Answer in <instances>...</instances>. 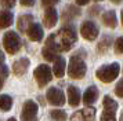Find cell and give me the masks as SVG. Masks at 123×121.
<instances>
[{
    "instance_id": "1",
    "label": "cell",
    "mask_w": 123,
    "mask_h": 121,
    "mask_svg": "<svg viewBox=\"0 0 123 121\" xmlns=\"http://www.w3.org/2000/svg\"><path fill=\"white\" fill-rule=\"evenodd\" d=\"M78 40V34L73 26H64L54 34H50L46 41V47L57 52H65L73 47Z\"/></svg>"
},
{
    "instance_id": "2",
    "label": "cell",
    "mask_w": 123,
    "mask_h": 121,
    "mask_svg": "<svg viewBox=\"0 0 123 121\" xmlns=\"http://www.w3.org/2000/svg\"><path fill=\"white\" fill-rule=\"evenodd\" d=\"M119 72H120L119 63L113 62L111 65H102L100 69H97L95 76H97V78L102 82H111L119 76Z\"/></svg>"
},
{
    "instance_id": "3",
    "label": "cell",
    "mask_w": 123,
    "mask_h": 121,
    "mask_svg": "<svg viewBox=\"0 0 123 121\" xmlns=\"http://www.w3.org/2000/svg\"><path fill=\"white\" fill-rule=\"evenodd\" d=\"M86 63L84 60L79 56L78 54L72 55L71 59H69V66H68V74L72 78H83L86 74Z\"/></svg>"
},
{
    "instance_id": "4",
    "label": "cell",
    "mask_w": 123,
    "mask_h": 121,
    "mask_svg": "<svg viewBox=\"0 0 123 121\" xmlns=\"http://www.w3.org/2000/svg\"><path fill=\"white\" fill-rule=\"evenodd\" d=\"M21 37L14 30H8L3 36V45L8 54H17L21 48Z\"/></svg>"
},
{
    "instance_id": "5",
    "label": "cell",
    "mask_w": 123,
    "mask_h": 121,
    "mask_svg": "<svg viewBox=\"0 0 123 121\" xmlns=\"http://www.w3.org/2000/svg\"><path fill=\"white\" fill-rule=\"evenodd\" d=\"M33 76H35V80L39 84V87H46L53 78V72L47 65H39L35 69Z\"/></svg>"
},
{
    "instance_id": "6",
    "label": "cell",
    "mask_w": 123,
    "mask_h": 121,
    "mask_svg": "<svg viewBox=\"0 0 123 121\" xmlns=\"http://www.w3.org/2000/svg\"><path fill=\"white\" fill-rule=\"evenodd\" d=\"M37 104L35 100H26L22 106V113H21V120L22 121H37Z\"/></svg>"
},
{
    "instance_id": "7",
    "label": "cell",
    "mask_w": 123,
    "mask_h": 121,
    "mask_svg": "<svg viewBox=\"0 0 123 121\" xmlns=\"http://www.w3.org/2000/svg\"><path fill=\"white\" fill-rule=\"evenodd\" d=\"M80 34H82L86 40L93 41V40H95L97 36H98V28H97V25H95L94 22L86 21V22H83L82 26H80Z\"/></svg>"
},
{
    "instance_id": "8",
    "label": "cell",
    "mask_w": 123,
    "mask_h": 121,
    "mask_svg": "<svg viewBox=\"0 0 123 121\" xmlns=\"http://www.w3.org/2000/svg\"><path fill=\"white\" fill-rule=\"evenodd\" d=\"M94 120H95V109L94 107L80 109L71 116V121H94Z\"/></svg>"
},
{
    "instance_id": "9",
    "label": "cell",
    "mask_w": 123,
    "mask_h": 121,
    "mask_svg": "<svg viewBox=\"0 0 123 121\" xmlns=\"http://www.w3.org/2000/svg\"><path fill=\"white\" fill-rule=\"evenodd\" d=\"M47 99L54 106H62V104L65 103V95H64V92L60 88H57V87L49 88V91H47Z\"/></svg>"
},
{
    "instance_id": "10",
    "label": "cell",
    "mask_w": 123,
    "mask_h": 121,
    "mask_svg": "<svg viewBox=\"0 0 123 121\" xmlns=\"http://www.w3.org/2000/svg\"><path fill=\"white\" fill-rule=\"evenodd\" d=\"M26 33H28L29 38L32 41H42V38H43V28L40 26L39 23L32 22L29 25V28L26 29Z\"/></svg>"
},
{
    "instance_id": "11",
    "label": "cell",
    "mask_w": 123,
    "mask_h": 121,
    "mask_svg": "<svg viewBox=\"0 0 123 121\" xmlns=\"http://www.w3.org/2000/svg\"><path fill=\"white\" fill-rule=\"evenodd\" d=\"M57 21H58V14H57V10L54 7H47L44 10V26L46 28H53L55 26Z\"/></svg>"
},
{
    "instance_id": "12",
    "label": "cell",
    "mask_w": 123,
    "mask_h": 121,
    "mask_svg": "<svg viewBox=\"0 0 123 121\" xmlns=\"http://www.w3.org/2000/svg\"><path fill=\"white\" fill-rule=\"evenodd\" d=\"M29 65H31V60L28 58H21V59H18L14 62V65H12V72H14V74H17V76H22L26 73L28 70Z\"/></svg>"
},
{
    "instance_id": "13",
    "label": "cell",
    "mask_w": 123,
    "mask_h": 121,
    "mask_svg": "<svg viewBox=\"0 0 123 121\" xmlns=\"http://www.w3.org/2000/svg\"><path fill=\"white\" fill-rule=\"evenodd\" d=\"M14 22V15L11 11L8 10H1L0 11V29H6L11 26Z\"/></svg>"
},
{
    "instance_id": "14",
    "label": "cell",
    "mask_w": 123,
    "mask_h": 121,
    "mask_svg": "<svg viewBox=\"0 0 123 121\" xmlns=\"http://www.w3.org/2000/svg\"><path fill=\"white\" fill-rule=\"evenodd\" d=\"M98 99V89L95 85H91L86 89V92L83 95V102L86 104H93Z\"/></svg>"
},
{
    "instance_id": "15",
    "label": "cell",
    "mask_w": 123,
    "mask_h": 121,
    "mask_svg": "<svg viewBox=\"0 0 123 121\" xmlns=\"http://www.w3.org/2000/svg\"><path fill=\"white\" fill-rule=\"evenodd\" d=\"M65 69H67V60L62 56H58L55 60H54V67H53V72L55 77H62L65 74Z\"/></svg>"
},
{
    "instance_id": "16",
    "label": "cell",
    "mask_w": 123,
    "mask_h": 121,
    "mask_svg": "<svg viewBox=\"0 0 123 121\" xmlns=\"http://www.w3.org/2000/svg\"><path fill=\"white\" fill-rule=\"evenodd\" d=\"M68 100H69L71 106H78L80 103V92H79L78 87H75V85L68 87Z\"/></svg>"
},
{
    "instance_id": "17",
    "label": "cell",
    "mask_w": 123,
    "mask_h": 121,
    "mask_svg": "<svg viewBox=\"0 0 123 121\" xmlns=\"http://www.w3.org/2000/svg\"><path fill=\"white\" fill-rule=\"evenodd\" d=\"M33 22V16L31 14H25V15H21L18 18V22H17V28L19 32H26V29L29 28V25Z\"/></svg>"
},
{
    "instance_id": "18",
    "label": "cell",
    "mask_w": 123,
    "mask_h": 121,
    "mask_svg": "<svg viewBox=\"0 0 123 121\" xmlns=\"http://www.w3.org/2000/svg\"><path fill=\"white\" fill-rule=\"evenodd\" d=\"M102 22H104V25L108 28H115L117 25V19H116V14H115V11H105L104 14H102Z\"/></svg>"
},
{
    "instance_id": "19",
    "label": "cell",
    "mask_w": 123,
    "mask_h": 121,
    "mask_svg": "<svg viewBox=\"0 0 123 121\" xmlns=\"http://www.w3.org/2000/svg\"><path fill=\"white\" fill-rule=\"evenodd\" d=\"M79 15H80L79 8H76L75 6H68V7H65V10L62 12V19L68 21V19H73V18H76Z\"/></svg>"
},
{
    "instance_id": "20",
    "label": "cell",
    "mask_w": 123,
    "mask_h": 121,
    "mask_svg": "<svg viewBox=\"0 0 123 121\" xmlns=\"http://www.w3.org/2000/svg\"><path fill=\"white\" fill-rule=\"evenodd\" d=\"M104 110H108V111H113V113H116L117 110V102L116 100H113L111 96H108L105 95L104 96Z\"/></svg>"
},
{
    "instance_id": "21",
    "label": "cell",
    "mask_w": 123,
    "mask_h": 121,
    "mask_svg": "<svg viewBox=\"0 0 123 121\" xmlns=\"http://www.w3.org/2000/svg\"><path fill=\"white\" fill-rule=\"evenodd\" d=\"M12 106V99L10 95H0V110L8 111Z\"/></svg>"
},
{
    "instance_id": "22",
    "label": "cell",
    "mask_w": 123,
    "mask_h": 121,
    "mask_svg": "<svg viewBox=\"0 0 123 121\" xmlns=\"http://www.w3.org/2000/svg\"><path fill=\"white\" fill-rule=\"evenodd\" d=\"M42 54H43V58H44L46 60H49V62H54V60L58 58V52L57 51H54V50L49 48V47H43V50H42Z\"/></svg>"
},
{
    "instance_id": "23",
    "label": "cell",
    "mask_w": 123,
    "mask_h": 121,
    "mask_svg": "<svg viewBox=\"0 0 123 121\" xmlns=\"http://www.w3.org/2000/svg\"><path fill=\"white\" fill-rule=\"evenodd\" d=\"M111 45H112V38L109 36H102L101 41L98 43V51L100 52H106Z\"/></svg>"
},
{
    "instance_id": "24",
    "label": "cell",
    "mask_w": 123,
    "mask_h": 121,
    "mask_svg": "<svg viewBox=\"0 0 123 121\" xmlns=\"http://www.w3.org/2000/svg\"><path fill=\"white\" fill-rule=\"evenodd\" d=\"M50 116L54 121H67V113H65L64 110L54 109V110H51Z\"/></svg>"
},
{
    "instance_id": "25",
    "label": "cell",
    "mask_w": 123,
    "mask_h": 121,
    "mask_svg": "<svg viewBox=\"0 0 123 121\" xmlns=\"http://www.w3.org/2000/svg\"><path fill=\"white\" fill-rule=\"evenodd\" d=\"M101 121H116V118H115V113H113V111L104 110V113L101 114Z\"/></svg>"
},
{
    "instance_id": "26",
    "label": "cell",
    "mask_w": 123,
    "mask_h": 121,
    "mask_svg": "<svg viewBox=\"0 0 123 121\" xmlns=\"http://www.w3.org/2000/svg\"><path fill=\"white\" fill-rule=\"evenodd\" d=\"M17 3V0H0V4L3 8H11Z\"/></svg>"
},
{
    "instance_id": "27",
    "label": "cell",
    "mask_w": 123,
    "mask_h": 121,
    "mask_svg": "<svg viewBox=\"0 0 123 121\" xmlns=\"http://www.w3.org/2000/svg\"><path fill=\"white\" fill-rule=\"evenodd\" d=\"M122 47H123V38L117 37L116 41H115V51H116V54H122Z\"/></svg>"
},
{
    "instance_id": "28",
    "label": "cell",
    "mask_w": 123,
    "mask_h": 121,
    "mask_svg": "<svg viewBox=\"0 0 123 121\" xmlns=\"http://www.w3.org/2000/svg\"><path fill=\"white\" fill-rule=\"evenodd\" d=\"M122 87H123V81L122 80H119V82L116 84V88H115V94H116L119 98H122L123 96V88Z\"/></svg>"
},
{
    "instance_id": "29",
    "label": "cell",
    "mask_w": 123,
    "mask_h": 121,
    "mask_svg": "<svg viewBox=\"0 0 123 121\" xmlns=\"http://www.w3.org/2000/svg\"><path fill=\"white\" fill-rule=\"evenodd\" d=\"M60 0H42V4L44 7H53L54 4H57Z\"/></svg>"
},
{
    "instance_id": "30",
    "label": "cell",
    "mask_w": 123,
    "mask_h": 121,
    "mask_svg": "<svg viewBox=\"0 0 123 121\" xmlns=\"http://www.w3.org/2000/svg\"><path fill=\"white\" fill-rule=\"evenodd\" d=\"M35 1H36V0H19L21 6H26V7H32V6L35 4Z\"/></svg>"
},
{
    "instance_id": "31",
    "label": "cell",
    "mask_w": 123,
    "mask_h": 121,
    "mask_svg": "<svg viewBox=\"0 0 123 121\" xmlns=\"http://www.w3.org/2000/svg\"><path fill=\"white\" fill-rule=\"evenodd\" d=\"M4 67H6L4 66V54H3V51H0V73Z\"/></svg>"
},
{
    "instance_id": "32",
    "label": "cell",
    "mask_w": 123,
    "mask_h": 121,
    "mask_svg": "<svg viewBox=\"0 0 123 121\" xmlns=\"http://www.w3.org/2000/svg\"><path fill=\"white\" fill-rule=\"evenodd\" d=\"M76 3H78L79 6H86L90 3V0H76Z\"/></svg>"
},
{
    "instance_id": "33",
    "label": "cell",
    "mask_w": 123,
    "mask_h": 121,
    "mask_svg": "<svg viewBox=\"0 0 123 121\" xmlns=\"http://www.w3.org/2000/svg\"><path fill=\"white\" fill-rule=\"evenodd\" d=\"M98 10H100V7H97V6H95V7H93V10L89 11V14H90V15H91V14L94 15V14H97V12H98Z\"/></svg>"
},
{
    "instance_id": "34",
    "label": "cell",
    "mask_w": 123,
    "mask_h": 121,
    "mask_svg": "<svg viewBox=\"0 0 123 121\" xmlns=\"http://www.w3.org/2000/svg\"><path fill=\"white\" fill-rule=\"evenodd\" d=\"M112 3H115V4H120L122 3V0H111Z\"/></svg>"
},
{
    "instance_id": "35",
    "label": "cell",
    "mask_w": 123,
    "mask_h": 121,
    "mask_svg": "<svg viewBox=\"0 0 123 121\" xmlns=\"http://www.w3.org/2000/svg\"><path fill=\"white\" fill-rule=\"evenodd\" d=\"M7 121H17V120H15L14 117H10V118H8V120H7Z\"/></svg>"
},
{
    "instance_id": "36",
    "label": "cell",
    "mask_w": 123,
    "mask_h": 121,
    "mask_svg": "<svg viewBox=\"0 0 123 121\" xmlns=\"http://www.w3.org/2000/svg\"><path fill=\"white\" fill-rule=\"evenodd\" d=\"M3 87V80H1V78H0V88Z\"/></svg>"
}]
</instances>
